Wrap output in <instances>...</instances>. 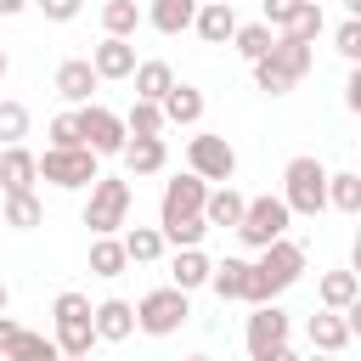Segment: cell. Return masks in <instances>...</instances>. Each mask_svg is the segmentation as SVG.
<instances>
[{
	"instance_id": "6da1fadb",
	"label": "cell",
	"mask_w": 361,
	"mask_h": 361,
	"mask_svg": "<svg viewBox=\"0 0 361 361\" xmlns=\"http://www.w3.org/2000/svg\"><path fill=\"white\" fill-rule=\"evenodd\" d=\"M305 276V248L293 243V237H282V243H271V248H259V259H248V305H276V293H288L293 282Z\"/></svg>"
},
{
	"instance_id": "7a4b0ae2",
	"label": "cell",
	"mask_w": 361,
	"mask_h": 361,
	"mask_svg": "<svg viewBox=\"0 0 361 361\" xmlns=\"http://www.w3.org/2000/svg\"><path fill=\"white\" fill-rule=\"evenodd\" d=\"M327 164L322 158H310V152H299V158H288V169H282V203H288V214H305V220H316L322 209H327Z\"/></svg>"
},
{
	"instance_id": "3957f363",
	"label": "cell",
	"mask_w": 361,
	"mask_h": 361,
	"mask_svg": "<svg viewBox=\"0 0 361 361\" xmlns=\"http://www.w3.org/2000/svg\"><path fill=\"white\" fill-rule=\"evenodd\" d=\"M85 226H90V237H118V226H130V180L96 175L90 197H85Z\"/></svg>"
},
{
	"instance_id": "277c9868",
	"label": "cell",
	"mask_w": 361,
	"mask_h": 361,
	"mask_svg": "<svg viewBox=\"0 0 361 361\" xmlns=\"http://www.w3.org/2000/svg\"><path fill=\"white\" fill-rule=\"evenodd\" d=\"M34 164H39V180H51V186H62V192H85V186L102 175V158H96L90 147H45Z\"/></svg>"
},
{
	"instance_id": "5b68a950",
	"label": "cell",
	"mask_w": 361,
	"mask_h": 361,
	"mask_svg": "<svg viewBox=\"0 0 361 361\" xmlns=\"http://www.w3.org/2000/svg\"><path fill=\"white\" fill-rule=\"evenodd\" d=\"M288 226H293V214H288V203L282 197H248L243 203V220H237V237H243V248H271V243H282L288 237Z\"/></svg>"
},
{
	"instance_id": "8992f818",
	"label": "cell",
	"mask_w": 361,
	"mask_h": 361,
	"mask_svg": "<svg viewBox=\"0 0 361 361\" xmlns=\"http://www.w3.org/2000/svg\"><path fill=\"white\" fill-rule=\"evenodd\" d=\"M186 316H192V293H180V288H152V293H141V305H135V333L169 338V333L186 327Z\"/></svg>"
},
{
	"instance_id": "52a82bcc",
	"label": "cell",
	"mask_w": 361,
	"mask_h": 361,
	"mask_svg": "<svg viewBox=\"0 0 361 361\" xmlns=\"http://www.w3.org/2000/svg\"><path fill=\"white\" fill-rule=\"evenodd\" d=\"M73 118H79V141L96 152V158H118L124 152V118L113 113V107H102V102H85V107H73Z\"/></svg>"
},
{
	"instance_id": "ba28073f",
	"label": "cell",
	"mask_w": 361,
	"mask_h": 361,
	"mask_svg": "<svg viewBox=\"0 0 361 361\" xmlns=\"http://www.w3.org/2000/svg\"><path fill=\"white\" fill-rule=\"evenodd\" d=\"M186 169L209 186H231V175H237V147L226 141V135H192L186 141Z\"/></svg>"
},
{
	"instance_id": "9c48e42d",
	"label": "cell",
	"mask_w": 361,
	"mask_h": 361,
	"mask_svg": "<svg viewBox=\"0 0 361 361\" xmlns=\"http://www.w3.org/2000/svg\"><path fill=\"white\" fill-rule=\"evenodd\" d=\"M203 197H209V186L186 169V175H175V180H164V197H158V231L164 226H175V220H192V214H203Z\"/></svg>"
},
{
	"instance_id": "30bf717a",
	"label": "cell",
	"mask_w": 361,
	"mask_h": 361,
	"mask_svg": "<svg viewBox=\"0 0 361 361\" xmlns=\"http://www.w3.org/2000/svg\"><path fill=\"white\" fill-rule=\"evenodd\" d=\"M288 333H293V322H288L282 305H254V316H248V327H243V344H248V355H259V350L288 344Z\"/></svg>"
},
{
	"instance_id": "8fae6325",
	"label": "cell",
	"mask_w": 361,
	"mask_h": 361,
	"mask_svg": "<svg viewBox=\"0 0 361 361\" xmlns=\"http://www.w3.org/2000/svg\"><path fill=\"white\" fill-rule=\"evenodd\" d=\"M90 327H96V344H124L135 333V305L130 299H102V305H90Z\"/></svg>"
},
{
	"instance_id": "7c38bea8",
	"label": "cell",
	"mask_w": 361,
	"mask_h": 361,
	"mask_svg": "<svg viewBox=\"0 0 361 361\" xmlns=\"http://www.w3.org/2000/svg\"><path fill=\"white\" fill-rule=\"evenodd\" d=\"M305 338H310V350H316V355H344L355 333H350L344 310H316V316L305 322Z\"/></svg>"
},
{
	"instance_id": "4fadbf2b",
	"label": "cell",
	"mask_w": 361,
	"mask_h": 361,
	"mask_svg": "<svg viewBox=\"0 0 361 361\" xmlns=\"http://www.w3.org/2000/svg\"><path fill=\"white\" fill-rule=\"evenodd\" d=\"M192 28H197L203 45H231V34H237V11H231V0H203L197 17H192Z\"/></svg>"
},
{
	"instance_id": "5bb4252c",
	"label": "cell",
	"mask_w": 361,
	"mask_h": 361,
	"mask_svg": "<svg viewBox=\"0 0 361 361\" xmlns=\"http://www.w3.org/2000/svg\"><path fill=\"white\" fill-rule=\"evenodd\" d=\"M90 68H96V79H130L135 73V45L130 39H107L102 34V45H90V56H85Z\"/></svg>"
},
{
	"instance_id": "9a60e30c",
	"label": "cell",
	"mask_w": 361,
	"mask_h": 361,
	"mask_svg": "<svg viewBox=\"0 0 361 361\" xmlns=\"http://www.w3.org/2000/svg\"><path fill=\"white\" fill-rule=\"evenodd\" d=\"M259 62H271V68H276L288 85H299V79L316 68V51H310V45H299V39H282V34H276V45H271Z\"/></svg>"
},
{
	"instance_id": "2e32d148",
	"label": "cell",
	"mask_w": 361,
	"mask_h": 361,
	"mask_svg": "<svg viewBox=\"0 0 361 361\" xmlns=\"http://www.w3.org/2000/svg\"><path fill=\"white\" fill-rule=\"evenodd\" d=\"M96 85H102V79H96V68H90L85 56H68V62L56 68V96H62V102H73V107H85Z\"/></svg>"
},
{
	"instance_id": "e0dca14e",
	"label": "cell",
	"mask_w": 361,
	"mask_h": 361,
	"mask_svg": "<svg viewBox=\"0 0 361 361\" xmlns=\"http://www.w3.org/2000/svg\"><path fill=\"white\" fill-rule=\"evenodd\" d=\"M158 113H164V124H197V118H203V90L186 85V79H175V85L164 90Z\"/></svg>"
},
{
	"instance_id": "ac0fdd59",
	"label": "cell",
	"mask_w": 361,
	"mask_h": 361,
	"mask_svg": "<svg viewBox=\"0 0 361 361\" xmlns=\"http://www.w3.org/2000/svg\"><path fill=\"white\" fill-rule=\"evenodd\" d=\"M118 158H124L130 175H158V169L169 164V147H164V135H130Z\"/></svg>"
},
{
	"instance_id": "d6986e66",
	"label": "cell",
	"mask_w": 361,
	"mask_h": 361,
	"mask_svg": "<svg viewBox=\"0 0 361 361\" xmlns=\"http://www.w3.org/2000/svg\"><path fill=\"white\" fill-rule=\"evenodd\" d=\"M209 254L203 248H175V259H169V288H180V293H197V288H209Z\"/></svg>"
},
{
	"instance_id": "ffe728a7",
	"label": "cell",
	"mask_w": 361,
	"mask_h": 361,
	"mask_svg": "<svg viewBox=\"0 0 361 361\" xmlns=\"http://www.w3.org/2000/svg\"><path fill=\"white\" fill-rule=\"evenodd\" d=\"M243 192L237 186H209V197H203V226L214 231V226H226V231H237V220H243Z\"/></svg>"
},
{
	"instance_id": "44dd1931",
	"label": "cell",
	"mask_w": 361,
	"mask_h": 361,
	"mask_svg": "<svg viewBox=\"0 0 361 361\" xmlns=\"http://www.w3.org/2000/svg\"><path fill=\"white\" fill-rule=\"evenodd\" d=\"M34 180H39L34 152L28 147H6L0 152V192H34Z\"/></svg>"
},
{
	"instance_id": "7402d4cb",
	"label": "cell",
	"mask_w": 361,
	"mask_h": 361,
	"mask_svg": "<svg viewBox=\"0 0 361 361\" xmlns=\"http://www.w3.org/2000/svg\"><path fill=\"white\" fill-rule=\"evenodd\" d=\"M197 6H203V0H152V6L141 11V23H152L158 34H186L192 17H197Z\"/></svg>"
},
{
	"instance_id": "603a6c76",
	"label": "cell",
	"mask_w": 361,
	"mask_h": 361,
	"mask_svg": "<svg viewBox=\"0 0 361 361\" xmlns=\"http://www.w3.org/2000/svg\"><path fill=\"white\" fill-rule=\"evenodd\" d=\"M0 355H6V361H62V350H56L45 333H34V327H17Z\"/></svg>"
},
{
	"instance_id": "cb8c5ba5",
	"label": "cell",
	"mask_w": 361,
	"mask_h": 361,
	"mask_svg": "<svg viewBox=\"0 0 361 361\" xmlns=\"http://www.w3.org/2000/svg\"><path fill=\"white\" fill-rule=\"evenodd\" d=\"M209 288H214L220 299H243V293H248V259H237V254L214 259V265H209Z\"/></svg>"
},
{
	"instance_id": "d4e9b609",
	"label": "cell",
	"mask_w": 361,
	"mask_h": 361,
	"mask_svg": "<svg viewBox=\"0 0 361 361\" xmlns=\"http://www.w3.org/2000/svg\"><path fill=\"white\" fill-rule=\"evenodd\" d=\"M316 299H322V310H350V305L361 299L355 271H327V276L316 282Z\"/></svg>"
},
{
	"instance_id": "484cf974",
	"label": "cell",
	"mask_w": 361,
	"mask_h": 361,
	"mask_svg": "<svg viewBox=\"0 0 361 361\" xmlns=\"http://www.w3.org/2000/svg\"><path fill=\"white\" fill-rule=\"evenodd\" d=\"M130 79H135V102H164V90L175 85V68L152 56V62H135V73H130Z\"/></svg>"
},
{
	"instance_id": "4316f807",
	"label": "cell",
	"mask_w": 361,
	"mask_h": 361,
	"mask_svg": "<svg viewBox=\"0 0 361 361\" xmlns=\"http://www.w3.org/2000/svg\"><path fill=\"white\" fill-rule=\"evenodd\" d=\"M51 344H56L62 355H90V350H96L90 316H85V322H51Z\"/></svg>"
},
{
	"instance_id": "83f0119b",
	"label": "cell",
	"mask_w": 361,
	"mask_h": 361,
	"mask_svg": "<svg viewBox=\"0 0 361 361\" xmlns=\"http://www.w3.org/2000/svg\"><path fill=\"white\" fill-rule=\"evenodd\" d=\"M327 209H338V214H361V175H355V169L327 175Z\"/></svg>"
},
{
	"instance_id": "f1b7e54d",
	"label": "cell",
	"mask_w": 361,
	"mask_h": 361,
	"mask_svg": "<svg viewBox=\"0 0 361 361\" xmlns=\"http://www.w3.org/2000/svg\"><path fill=\"white\" fill-rule=\"evenodd\" d=\"M118 243H124V259H130V265H152V259L164 254V237H158V226H130Z\"/></svg>"
},
{
	"instance_id": "f546056e",
	"label": "cell",
	"mask_w": 361,
	"mask_h": 361,
	"mask_svg": "<svg viewBox=\"0 0 361 361\" xmlns=\"http://www.w3.org/2000/svg\"><path fill=\"white\" fill-rule=\"evenodd\" d=\"M135 28H141V6L135 0H107L102 6V34L107 39H130Z\"/></svg>"
},
{
	"instance_id": "4dcf8cb0",
	"label": "cell",
	"mask_w": 361,
	"mask_h": 361,
	"mask_svg": "<svg viewBox=\"0 0 361 361\" xmlns=\"http://www.w3.org/2000/svg\"><path fill=\"white\" fill-rule=\"evenodd\" d=\"M39 220H45V203L34 192H6V226L11 231H34Z\"/></svg>"
},
{
	"instance_id": "1f68e13d",
	"label": "cell",
	"mask_w": 361,
	"mask_h": 361,
	"mask_svg": "<svg viewBox=\"0 0 361 361\" xmlns=\"http://www.w3.org/2000/svg\"><path fill=\"white\" fill-rule=\"evenodd\" d=\"M124 243L118 237H90V276H124Z\"/></svg>"
},
{
	"instance_id": "d6a6232c",
	"label": "cell",
	"mask_w": 361,
	"mask_h": 361,
	"mask_svg": "<svg viewBox=\"0 0 361 361\" xmlns=\"http://www.w3.org/2000/svg\"><path fill=\"white\" fill-rule=\"evenodd\" d=\"M327 28V17H322V6L316 0H305L299 11H293V23L282 28V39H299V45H316V34Z\"/></svg>"
},
{
	"instance_id": "836d02e7",
	"label": "cell",
	"mask_w": 361,
	"mask_h": 361,
	"mask_svg": "<svg viewBox=\"0 0 361 361\" xmlns=\"http://www.w3.org/2000/svg\"><path fill=\"white\" fill-rule=\"evenodd\" d=\"M231 45L243 51V62H259L271 45H276V34L265 28V23H237V34H231Z\"/></svg>"
},
{
	"instance_id": "e575fe53",
	"label": "cell",
	"mask_w": 361,
	"mask_h": 361,
	"mask_svg": "<svg viewBox=\"0 0 361 361\" xmlns=\"http://www.w3.org/2000/svg\"><path fill=\"white\" fill-rule=\"evenodd\" d=\"M124 135H164V113H158V102H130V113H124Z\"/></svg>"
},
{
	"instance_id": "d590c367",
	"label": "cell",
	"mask_w": 361,
	"mask_h": 361,
	"mask_svg": "<svg viewBox=\"0 0 361 361\" xmlns=\"http://www.w3.org/2000/svg\"><path fill=\"white\" fill-rule=\"evenodd\" d=\"M28 124H34V118H28L23 102H0V141H6V147H23Z\"/></svg>"
},
{
	"instance_id": "8d00e7d4",
	"label": "cell",
	"mask_w": 361,
	"mask_h": 361,
	"mask_svg": "<svg viewBox=\"0 0 361 361\" xmlns=\"http://www.w3.org/2000/svg\"><path fill=\"white\" fill-rule=\"evenodd\" d=\"M333 51H338V56H344L350 68L361 62V17H344V23L333 28Z\"/></svg>"
},
{
	"instance_id": "74e56055",
	"label": "cell",
	"mask_w": 361,
	"mask_h": 361,
	"mask_svg": "<svg viewBox=\"0 0 361 361\" xmlns=\"http://www.w3.org/2000/svg\"><path fill=\"white\" fill-rule=\"evenodd\" d=\"M90 316V299L79 293V288H62L56 299H51V322H85Z\"/></svg>"
},
{
	"instance_id": "f35d334b",
	"label": "cell",
	"mask_w": 361,
	"mask_h": 361,
	"mask_svg": "<svg viewBox=\"0 0 361 361\" xmlns=\"http://www.w3.org/2000/svg\"><path fill=\"white\" fill-rule=\"evenodd\" d=\"M299 6H305V0H265V17H259V23H265L271 34H282V28L293 23V11H299Z\"/></svg>"
},
{
	"instance_id": "ab89813d",
	"label": "cell",
	"mask_w": 361,
	"mask_h": 361,
	"mask_svg": "<svg viewBox=\"0 0 361 361\" xmlns=\"http://www.w3.org/2000/svg\"><path fill=\"white\" fill-rule=\"evenodd\" d=\"M51 147H85V141H79V118H73V113H56V118H51Z\"/></svg>"
},
{
	"instance_id": "60d3db41",
	"label": "cell",
	"mask_w": 361,
	"mask_h": 361,
	"mask_svg": "<svg viewBox=\"0 0 361 361\" xmlns=\"http://www.w3.org/2000/svg\"><path fill=\"white\" fill-rule=\"evenodd\" d=\"M28 6H39L45 23H73V17L85 11V0H28Z\"/></svg>"
},
{
	"instance_id": "b9f144b4",
	"label": "cell",
	"mask_w": 361,
	"mask_h": 361,
	"mask_svg": "<svg viewBox=\"0 0 361 361\" xmlns=\"http://www.w3.org/2000/svg\"><path fill=\"white\" fill-rule=\"evenodd\" d=\"M254 85H259L265 96H288V90H293V85H288V79H282L271 62H254Z\"/></svg>"
},
{
	"instance_id": "7bdbcfd3",
	"label": "cell",
	"mask_w": 361,
	"mask_h": 361,
	"mask_svg": "<svg viewBox=\"0 0 361 361\" xmlns=\"http://www.w3.org/2000/svg\"><path fill=\"white\" fill-rule=\"evenodd\" d=\"M344 107L361 113V68H350V79H344Z\"/></svg>"
},
{
	"instance_id": "ee69618b",
	"label": "cell",
	"mask_w": 361,
	"mask_h": 361,
	"mask_svg": "<svg viewBox=\"0 0 361 361\" xmlns=\"http://www.w3.org/2000/svg\"><path fill=\"white\" fill-rule=\"evenodd\" d=\"M254 361H299V355H293V350H288V344H276V350H259V355H254Z\"/></svg>"
},
{
	"instance_id": "f6af8a7d",
	"label": "cell",
	"mask_w": 361,
	"mask_h": 361,
	"mask_svg": "<svg viewBox=\"0 0 361 361\" xmlns=\"http://www.w3.org/2000/svg\"><path fill=\"white\" fill-rule=\"evenodd\" d=\"M11 333H17V322H11V316H0V350H6V338H11Z\"/></svg>"
},
{
	"instance_id": "bcb514c9",
	"label": "cell",
	"mask_w": 361,
	"mask_h": 361,
	"mask_svg": "<svg viewBox=\"0 0 361 361\" xmlns=\"http://www.w3.org/2000/svg\"><path fill=\"white\" fill-rule=\"evenodd\" d=\"M23 6H28V0H0V17H17Z\"/></svg>"
},
{
	"instance_id": "7dc6e473",
	"label": "cell",
	"mask_w": 361,
	"mask_h": 361,
	"mask_svg": "<svg viewBox=\"0 0 361 361\" xmlns=\"http://www.w3.org/2000/svg\"><path fill=\"white\" fill-rule=\"evenodd\" d=\"M344 11H350V17H361V0H344Z\"/></svg>"
},
{
	"instance_id": "c3c4849f",
	"label": "cell",
	"mask_w": 361,
	"mask_h": 361,
	"mask_svg": "<svg viewBox=\"0 0 361 361\" xmlns=\"http://www.w3.org/2000/svg\"><path fill=\"white\" fill-rule=\"evenodd\" d=\"M6 68H11V56H6V45H0V79H6Z\"/></svg>"
},
{
	"instance_id": "681fc988",
	"label": "cell",
	"mask_w": 361,
	"mask_h": 361,
	"mask_svg": "<svg viewBox=\"0 0 361 361\" xmlns=\"http://www.w3.org/2000/svg\"><path fill=\"white\" fill-rule=\"evenodd\" d=\"M6 305H11V293H6V282H0V316H6Z\"/></svg>"
},
{
	"instance_id": "f907efd6",
	"label": "cell",
	"mask_w": 361,
	"mask_h": 361,
	"mask_svg": "<svg viewBox=\"0 0 361 361\" xmlns=\"http://www.w3.org/2000/svg\"><path fill=\"white\" fill-rule=\"evenodd\" d=\"M310 361H338V355H310Z\"/></svg>"
},
{
	"instance_id": "816d5d0a",
	"label": "cell",
	"mask_w": 361,
	"mask_h": 361,
	"mask_svg": "<svg viewBox=\"0 0 361 361\" xmlns=\"http://www.w3.org/2000/svg\"><path fill=\"white\" fill-rule=\"evenodd\" d=\"M186 361H214V355H186Z\"/></svg>"
},
{
	"instance_id": "f5cc1de1",
	"label": "cell",
	"mask_w": 361,
	"mask_h": 361,
	"mask_svg": "<svg viewBox=\"0 0 361 361\" xmlns=\"http://www.w3.org/2000/svg\"><path fill=\"white\" fill-rule=\"evenodd\" d=\"M62 361H90V355H62Z\"/></svg>"
},
{
	"instance_id": "db71d44e",
	"label": "cell",
	"mask_w": 361,
	"mask_h": 361,
	"mask_svg": "<svg viewBox=\"0 0 361 361\" xmlns=\"http://www.w3.org/2000/svg\"><path fill=\"white\" fill-rule=\"evenodd\" d=\"M316 6H322V0H316Z\"/></svg>"
}]
</instances>
